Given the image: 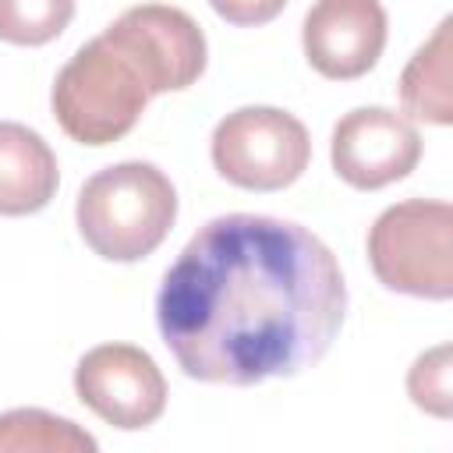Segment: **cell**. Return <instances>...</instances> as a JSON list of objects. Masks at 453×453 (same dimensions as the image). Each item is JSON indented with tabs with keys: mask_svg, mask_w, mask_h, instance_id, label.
I'll return each mask as SVG.
<instances>
[{
	"mask_svg": "<svg viewBox=\"0 0 453 453\" xmlns=\"http://www.w3.org/2000/svg\"><path fill=\"white\" fill-rule=\"evenodd\" d=\"M74 219L99 258L138 262L166 241L177 219V191L159 166L127 159L81 184Z\"/></svg>",
	"mask_w": 453,
	"mask_h": 453,
	"instance_id": "2",
	"label": "cell"
},
{
	"mask_svg": "<svg viewBox=\"0 0 453 453\" xmlns=\"http://www.w3.org/2000/svg\"><path fill=\"white\" fill-rule=\"evenodd\" d=\"M449 32L453 21L442 18L439 28L432 32V39L407 60L403 74H400V103L411 117L428 120L446 127L453 120V99H449Z\"/></svg>",
	"mask_w": 453,
	"mask_h": 453,
	"instance_id": "11",
	"label": "cell"
},
{
	"mask_svg": "<svg viewBox=\"0 0 453 453\" xmlns=\"http://www.w3.org/2000/svg\"><path fill=\"white\" fill-rule=\"evenodd\" d=\"M78 400L120 432L149 428L166 411V379L134 343H99L74 368Z\"/></svg>",
	"mask_w": 453,
	"mask_h": 453,
	"instance_id": "7",
	"label": "cell"
},
{
	"mask_svg": "<svg viewBox=\"0 0 453 453\" xmlns=\"http://www.w3.org/2000/svg\"><path fill=\"white\" fill-rule=\"evenodd\" d=\"M311 159L308 127L280 106H241L212 131V166L244 191L290 188Z\"/></svg>",
	"mask_w": 453,
	"mask_h": 453,
	"instance_id": "5",
	"label": "cell"
},
{
	"mask_svg": "<svg viewBox=\"0 0 453 453\" xmlns=\"http://www.w3.org/2000/svg\"><path fill=\"white\" fill-rule=\"evenodd\" d=\"M60 170L39 131L0 120V216H28L50 205Z\"/></svg>",
	"mask_w": 453,
	"mask_h": 453,
	"instance_id": "10",
	"label": "cell"
},
{
	"mask_svg": "<svg viewBox=\"0 0 453 453\" xmlns=\"http://www.w3.org/2000/svg\"><path fill=\"white\" fill-rule=\"evenodd\" d=\"M347 315L336 255L301 223L230 212L195 230L156 294V326L188 379L258 386L326 357Z\"/></svg>",
	"mask_w": 453,
	"mask_h": 453,
	"instance_id": "1",
	"label": "cell"
},
{
	"mask_svg": "<svg viewBox=\"0 0 453 453\" xmlns=\"http://www.w3.org/2000/svg\"><path fill=\"white\" fill-rule=\"evenodd\" d=\"M74 18V0H0V39L11 46H46Z\"/></svg>",
	"mask_w": 453,
	"mask_h": 453,
	"instance_id": "13",
	"label": "cell"
},
{
	"mask_svg": "<svg viewBox=\"0 0 453 453\" xmlns=\"http://www.w3.org/2000/svg\"><path fill=\"white\" fill-rule=\"evenodd\" d=\"M103 39L138 71L149 96L180 92L205 71V35L198 21L170 4L127 7Z\"/></svg>",
	"mask_w": 453,
	"mask_h": 453,
	"instance_id": "6",
	"label": "cell"
},
{
	"mask_svg": "<svg viewBox=\"0 0 453 453\" xmlns=\"http://www.w3.org/2000/svg\"><path fill=\"white\" fill-rule=\"evenodd\" d=\"M149 99L138 71L103 35L88 39L60 67L50 96L57 124L81 145H110L124 138Z\"/></svg>",
	"mask_w": 453,
	"mask_h": 453,
	"instance_id": "3",
	"label": "cell"
},
{
	"mask_svg": "<svg viewBox=\"0 0 453 453\" xmlns=\"http://www.w3.org/2000/svg\"><path fill=\"white\" fill-rule=\"evenodd\" d=\"M209 7H212L223 21L241 25V28H251V25L273 21V18L287 7V0H209Z\"/></svg>",
	"mask_w": 453,
	"mask_h": 453,
	"instance_id": "15",
	"label": "cell"
},
{
	"mask_svg": "<svg viewBox=\"0 0 453 453\" xmlns=\"http://www.w3.org/2000/svg\"><path fill=\"white\" fill-rule=\"evenodd\" d=\"M368 262L382 287L425 301L453 297V209L407 198L379 212L368 230Z\"/></svg>",
	"mask_w": 453,
	"mask_h": 453,
	"instance_id": "4",
	"label": "cell"
},
{
	"mask_svg": "<svg viewBox=\"0 0 453 453\" xmlns=\"http://www.w3.org/2000/svg\"><path fill=\"white\" fill-rule=\"evenodd\" d=\"M329 159L340 180L357 191H379L403 180L421 159V134L411 117L386 106H361L340 117L329 142Z\"/></svg>",
	"mask_w": 453,
	"mask_h": 453,
	"instance_id": "8",
	"label": "cell"
},
{
	"mask_svg": "<svg viewBox=\"0 0 453 453\" xmlns=\"http://www.w3.org/2000/svg\"><path fill=\"white\" fill-rule=\"evenodd\" d=\"M407 393L414 400V407L435 414V418H449L453 414V396H449V343H439L425 354H418V361L407 372Z\"/></svg>",
	"mask_w": 453,
	"mask_h": 453,
	"instance_id": "14",
	"label": "cell"
},
{
	"mask_svg": "<svg viewBox=\"0 0 453 453\" xmlns=\"http://www.w3.org/2000/svg\"><path fill=\"white\" fill-rule=\"evenodd\" d=\"M96 439L71 418L39 407H14L0 414V453H96Z\"/></svg>",
	"mask_w": 453,
	"mask_h": 453,
	"instance_id": "12",
	"label": "cell"
},
{
	"mask_svg": "<svg viewBox=\"0 0 453 453\" xmlns=\"http://www.w3.org/2000/svg\"><path fill=\"white\" fill-rule=\"evenodd\" d=\"M301 46L322 78H361L382 57L386 11L379 0H315L301 25Z\"/></svg>",
	"mask_w": 453,
	"mask_h": 453,
	"instance_id": "9",
	"label": "cell"
}]
</instances>
